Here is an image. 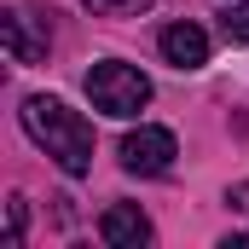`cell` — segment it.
Returning <instances> with one entry per match:
<instances>
[{
  "label": "cell",
  "instance_id": "1",
  "mask_svg": "<svg viewBox=\"0 0 249 249\" xmlns=\"http://www.w3.org/2000/svg\"><path fill=\"white\" fill-rule=\"evenodd\" d=\"M23 127H29V139L58 162L70 180H81V174L93 168V127H87L81 110H70L64 99L29 93V99H23Z\"/></svg>",
  "mask_w": 249,
  "mask_h": 249
},
{
  "label": "cell",
  "instance_id": "2",
  "mask_svg": "<svg viewBox=\"0 0 249 249\" xmlns=\"http://www.w3.org/2000/svg\"><path fill=\"white\" fill-rule=\"evenodd\" d=\"M87 99H93V110H105V116H139V110L151 105V75H145L139 64L105 58V64L87 70Z\"/></svg>",
  "mask_w": 249,
  "mask_h": 249
},
{
  "label": "cell",
  "instance_id": "3",
  "mask_svg": "<svg viewBox=\"0 0 249 249\" xmlns=\"http://www.w3.org/2000/svg\"><path fill=\"white\" fill-rule=\"evenodd\" d=\"M174 157H180V145H174V133L168 127H133L122 139V168L127 174H139V180H151V174H168L174 168Z\"/></svg>",
  "mask_w": 249,
  "mask_h": 249
},
{
  "label": "cell",
  "instance_id": "4",
  "mask_svg": "<svg viewBox=\"0 0 249 249\" xmlns=\"http://www.w3.org/2000/svg\"><path fill=\"white\" fill-rule=\"evenodd\" d=\"M99 238L110 249H139V244H151V214L139 203H110L99 214Z\"/></svg>",
  "mask_w": 249,
  "mask_h": 249
},
{
  "label": "cell",
  "instance_id": "5",
  "mask_svg": "<svg viewBox=\"0 0 249 249\" xmlns=\"http://www.w3.org/2000/svg\"><path fill=\"white\" fill-rule=\"evenodd\" d=\"M157 47H162V58L174 64V70H203L209 64V35L197 23H168L157 35Z\"/></svg>",
  "mask_w": 249,
  "mask_h": 249
},
{
  "label": "cell",
  "instance_id": "6",
  "mask_svg": "<svg viewBox=\"0 0 249 249\" xmlns=\"http://www.w3.org/2000/svg\"><path fill=\"white\" fill-rule=\"evenodd\" d=\"M0 35H6V53H12V64H41L47 58V47H53V35L41 29H29V12H6L0 18Z\"/></svg>",
  "mask_w": 249,
  "mask_h": 249
},
{
  "label": "cell",
  "instance_id": "7",
  "mask_svg": "<svg viewBox=\"0 0 249 249\" xmlns=\"http://www.w3.org/2000/svg\"><path fill=\"white\" fill-rule=\"evenodd\" d=\"M220 35H226L232 47H249V0H232V6L220 12Z\"/></svg>",
  "mask_w": 249,
  "mask_h": 249
},
{
  "label": "cell",
  "instance_id": "8",
  "mask_svg": "<svg viewBox=\"0 0 249 249\" xmlns=\"http://www.w3.org/2000/svg\"><path fill=\"white\" fill-rule=\"evenodd\" d=\"M87 12H99V18H139L151 0H81Z\"/></svg>",
  "mask_w": 249,
  "mask_h": 249
},
{
  "label": "cell",
  "instance_id": "9",
  "mask_svg": "<svg viewBox=\"0 0 249 249\" xmlns=\"http://www.w3.org/2000/svg\"><path fill=\"white\" fill-rule=\"evenodd\" d=\"M23 220H29V203H23V197H12V203H6V249L23 244Z\"/></svg>",
  "mask_w": 249,
  "mask_h": 249
}]
</instances>
